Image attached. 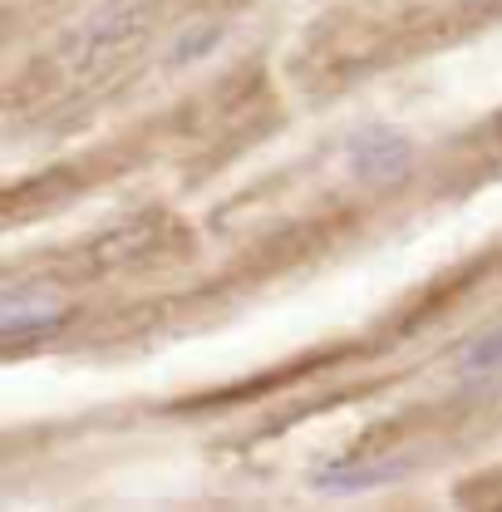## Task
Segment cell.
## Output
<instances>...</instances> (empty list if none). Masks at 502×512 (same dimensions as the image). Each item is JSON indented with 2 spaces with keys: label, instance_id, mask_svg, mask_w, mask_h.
Segmentation results:
<instances>
[{
  "label": "cell",
  "instance_id": "obj_2",
  "mask_svg": "<svg viewBox=\"0 0 502 512\" xmlns=\"http://www.w3.org/2000/svg\"><path fill=\"white\" fill-rule=\"evenodd\" d=\"M345 168L355 183H394L414 168V143L399 128H360L345 148Z\"/></svg>",
  "mask_w": 502,
  "mask_h": 512
},
{
  "label": "cell",
  "instance_id": "obj_6",
  "mask_svg": "<svg viewBox=\"0 0 502 512\" xmlns=\"http://www.w3.org/2000/svg\"><path fill=\"white\" fill-rule=\"evenodd\" d=\"M217 45H222V30H217V25H202V30H183V40L173 45L168 64H173V69H183V64L202 60V55H212Z\"/></svg>",
  "mask_w": 502,
  "mask_h": 512
},
{
  "label": "cell",
  "instance_id": "obj_5",
  "mask_svg": "<svg viewBox=\"0 0 502 512\" xmlns=\"http://www.w3.org/2000/svg\"><path fill=\"white\" fill-rule=\"evenodd\" d=\"M493 370H502V330L473 340V345L458 355V375H493Z\"/></svg>",
  "mask_w": 502,
  "mask_h": 512
},
{
  "label": "cell",
  "instance_id": "obj_4",
  "mask_svg": "<svg viewBox=\"0 0 502 512\" xmlns=\"http://www.w3.org/2000/svg\"><path fill=\"white\" fill-rule=\"evenodd\" d=\"M64 325V311L45 296H20V291H5L0 301V335L5 340H25V335H50Z\"/></svg>",
  "mask_w": 502,
  "mask_h": 512
},
{
  "label": "cell",
  "instance_id": "obj_3",
  "mask_svg": "<svg viewBox=\"0 0 502 512\" xmlns=\"http://www.w3.org/2000/svg\"><path fill=\"white\" fill-rule=\"evenodd\" d=\"M409 473L404 458H345V463H325L311 473V488L320 493H370V488H389Z\"/></svg>",
  "mask_w": 502,
  "mask_h": 512
},
{
  "label": "cell",
  "instance_id": "obj_1",
  "mask_svg": "<svg viewBox=\"0 0 502 512\" xmlns=\"http://www.w3.org/2000/svg\"><path fill=\"white\" fill-rule=\"evenodd\" d=\"M143 20H148V0H109L104 10H94V15L74 30L64 60L79 64V69H84V64H99L104 55L124 50L128 40L143 30Z\"/></svg>",
  "mask_w": 502,
  "mask_h": 512
}]
</instances>
